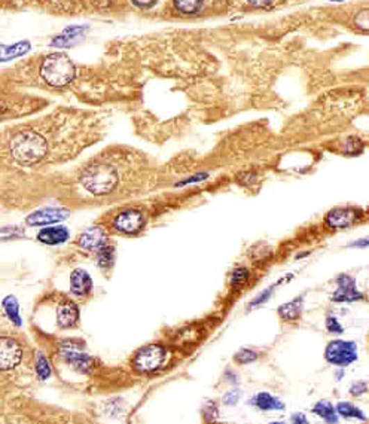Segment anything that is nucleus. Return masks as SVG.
I'll return each mask as SVG.
<instances>
[{"instance_id": "30", "label": "nucleus", "mask_w": 369, "mask_h": 424, "mask_svg": "<svg viewBox=\"0 0 369 424\" xmlns=\"http://www.w3.org/2000/svg\"><path fill=\"white\" fill-rule=\"evenodd\" d=\"M245 2L255 9H271L277 3V0H245Z\"/></svg>"}, {"instance_id": "36", "label": "nucleus", "mask_w": 369, "mask_h": 424, "mask_svg": "<svg viewBox=\"0 0 369 424\" xmlns=\"http://www.w3.org/2000/svg\"><path fill=\"white\" fill-rule=\"evenodd\" d=\"M133 3L139 8H149L156 3V0H133Z\"/></svg>"}, {"instance_id": "13", "label": "nucleus", "mask_w": 369, "mask_h": 424, "mask_svg": "<svg viewBox=\"0 0 369 424\" xmlns=\"http://www.w3.org/2000/svg\"><path fill=\"white\" fill-rule=\"evenodd\" d=\"M79 310L75 302L65 301L61 302L57 310V322L61 327H70L78 322Z\"/></svg>"}, {"instance_id": "23", "label": "nucleus", "mask_w": 369, "mask_h": 424, "mask_svg": "<svg viewBox=\"0 0 369 424\" xmlns=\"http://www.w3.org/2000/svg\"><path fill=\"white\" fill-rule=\"evenodd\" d=\"M5 314L8 316V319L17 326H21V316L18 310V302L15 300V296H6L2 302Z\"/></svg>"}, {"instance_id": "2", "label": "nucleus", "mask_w": 369, "mask_h": 424, "mask_svg": "<svg viewBox=\"0 0 369 424\" xmlns=\"http://www.w3.org/2000/svg\"><path fill=\"white\" fill-rule=\"evenodd\" d=\"M75 65L61 52L49 54L40 66V76L51 87H66L75 78Z\"/></svg>"}, {"instance_id": "19", "label": "nucleus", "mask_w": 369, "mask_h": 424, "mask_svg": "<svg viewBox=\"0 0 369 424\" xmlns=\"http://www.w3.org/2000/svg\"><path fill=\"white\" fill-rule=\"evenodd\" d=\"M352 24L359 33L369 35V6H362L356 10L352 18Z\"/></svg>"}, {"instance_id": "17", "label": "nucleus", "mask_w": 369, "mask_h": 424, "mask_svg": "<svg viewBox=\"0 0 369 424\" xmlns=\"http://www.w3.org/2000/svg\"><path fill=\"white\" fill-rule=\"evenodd\" d=\"M69 231L65 227H49L44 228L38 236V240L45 243V245H61L67 241Z\"/></svg>"}, {"instance_id": "32", "label": "nucleus", "mask_w": 369, "mask_h": 424, "mask_svg": "<svg viewBox=\"0 0 369 424\" xmlns=\"http://www.w3.org/2000/svg\"><path fill=\"white\" fill-rule=\"evenodd\" d=\"M203 416L206 417L207 421H213L219 416V411L215 407V404H212V402H208V404H206L204 408H203Z\"/></svg>"}, {"instance_id": "37", "label": "nucleus", "mask_w": 369, "mask_h": 424, "mask_svg": "<svg viewBox=\"0 0 369 424\" xmlns=\"http://www.w3.org/2000/svg\"><path fill=\"white\" fill-rule=\"evenodd\" d=\"M292 421L293 423H298V424H307L309 423V420L305 418L304 414H293L292 416Z\"/></svg>"}, {"instance_id": "1", "label": "nucleus", "mask_w": 369, "mask_h": 424, "mask_svg": "<svg viewBox=\"0 0 369 424\" xmlns=\"http://www.w3.org/2000/svg\"><path fill=\"white\" fill-rule=\"evenodd\" d=\"M9 151L18 164L33 165L47 155L48 143L39 133L23 130L10 137Z\"/></svg>"}, {"instance_id": "35", "label": "nucleus", "mask_w": 369, "mask_h": 424, "mask_svg": "<svg viewBox=\"0 0 369 424\" xmlns=\"http://www.w3.org/2000/svg\"><path fill=\"white\" fill-rule=\"evenodd\" d=\"M208 174L204 173V174H198V176H194V177H189L188 180H185V182H181L179 185H188V184H194V182H202V180H204Z\"/></svg>"}, {"instance_id": "38", "label": "nucleus", "mask_w": 369, "mask_h": 424, "mask_svg": "<svg viewBox=\"0 0 369 424\" xmlns=\"http://www.w3.org/2000/svg\"><path fill=\"white\" fill-rule=\"evenodd\" d=\"M331 2H335V3H341V2H345V0H331Z\"/></svg>"}, {"instance_id": "26", "label": "nucleus", "mask_w": 369, "mask_h": 424, "mask_svg": "<svg viewBox=\"0 0 369 424\" xmlns=\"http://www.w3.org/2000/svg\"><path fill=\"white\" fill-rule=\"evenodd\" d=\"M234 360L238 365H247V364H252V362H255V360H258V353L253 352V350H250V348H241L238 353H236Z\"/></svg>"}, {"instance_id": "18", "label": "nucleus", "mask_w": 369, "mask_h": 424, "mask_svg": "<svg viewBox=\"0 0 369 424\" xmlns=\"http://www.w3.org/2000/svg\"><path fill=\"white\" fill-rule=\"evenodd\" d=\"M313 412L326 423H338V411L328 400H320L313 407Z\"/></svg>"}, {"instance_id": "27", "label": "nucleus", "mask_w": 369, "mask_h": 424, "mask_svg": "<svg viewBox=\"0 0 369 424\" xmlns=\"http://www.w3.org/2000/svg\"><path fill=\"white\" fill-rule=\"evenodd\" d=\"M36 373L40 380H48L51 377V365L44 354H39L36 360Z\"/></svg>"}, {"instance_id": "25", "label": "nucleus", "mask_w": 369, "mask_h": 424, "mask_svg": "<svg viewBox=\"0 0 369 424\" xmlns=\"http://www.w3.org/2000/svg\"><path fill=\"white\" fill-rule=\"evenodd\" d=\"M97 258H99V265L101 268H109L113 265L115 261V250L110 246H104L97 252Z\"/></svg>"}, {"instance_id": "29", "label": "nucleus", "mask_w": 369, "mask_h": 424, "mask_svg": "<svg viewBox=\"0 0 369 424\" xmlns=\"http://www.w3.org/2000/svg\"><path fill=\"white\" fill-rule=\"evenodd\" d=\"M326 329H328L331 334H335V335H341L344 332L343 325L334 316H329L328 319H326Z\"/></svg>"}, {"instance_id": "7", "label": "nucleus", "mask_w": 369, "mask_h": 424, "mask_svg": "<svg viewBox=\"0 0 369 424\" xmlns=\"http://www.w3.org/2000/svg\"><path fill=\"white\" fill-rule=\"evenodd\" d=\"M332 302H357L365 300V295L357 289L356 279L349 274H340L336 277V291L332 293Z\"/></svg>"}, {"instance_id": "24", "label": "nucleus", "mask_w": 369, "mask_h": 424, "mask_svg": "<svg viewBox=\"0 0 369 424\" xmlns=\"http://www.w3.org/2000/svg\"><path fill=\"white\" fill-rule=\"evenodd\" d=\"M283 280H286V279H281V280H279L276 284H271L268 289H265V291H262L258 296H255V298L252 300V302L249 304V309H256V307H261L262 304H265L270 298H271V295H272V292L276 291V288L277 286L283 282Z\"/></svg>"}, {"instance_id": "10", "label": "nucleus", "mask_w": 369, "mask_h": 424, "mask_svg": "<svg viewBox=\"0 0 369 424\" xmlns=\"http://www.w3.org/2000/svg\"><path fill=\"white\" fill-rule=\"evenodd\" d=\"M145 225V219L140 211L125 210L113 219V228L122 234H136Z\"/></svg>"}, {"instance_id": "16", "label": "nucleus", "mask_w": 369, "mask_h": 424, "mask_svg": "<svg viewBox=\"0 0 369 424\" xmlns=\"http://www.w3.org/2000/svg\"><path fill=\"white\" fill-rule=\"evenodd\" d=\"M302 309H304L302 296H297L295 300L286 304H281L277 311L284 322H297L302 314Z\"/></svg>"}, {"instance_id": "9", "label": "nucleus", "mask_w": 369, "mask_h": 424, "mask_svg": "<svg viewBox=\"0 0 369 424\" xmlns=\"http://www.w3.org/2000/svg\"><path fill=\"white\" fill-rule=\"evenodd\" d=\"M69 218V210L61 209V207H47L33 211L28 215L27 224L31 227H44L51 224H58L65 219Z\"/></svg>"}, {"instance_id": "4", "label": "nucleus", "mask_w": 369, "mask_h": 424, "mask_svg": "<svg viewBox=\"0 0 369 424\" xmlns=\"http://www.w3.org/2000/svg\"><path fill=\"white\" fill-rule=\"evenodd\" d=\"M325 357L331 365L335 366H349L359 359L357 345L353 341H344V339H334L325 350Z\"/></svg>"}, {"instance_id": "31", "label": "nucleus", "mask_w": 369, "mask_h": 424, "mask_svg": "<svg viewBox=\"0 0 369 424\" xmlns=\"http://www.w3.org/2000/svg\"><path fill=\"white\" fill-rule=\"evenodd\" d=\"M349 391H350L352 396L359 398V396L365 395L366 391H368V384L365 383V381H354V383L350 386Z\"/></svg>"}, {"instance_id": "11", "label": "nucleus", "mask_w": 369, "mask_h": 424, "mask_svg": "<svg viewBox=\"0 0 369 424\" xmlns=\"http://www.w3.org/2000/svg\"><path fill=\"white\" fill-rule=\"evenodd\" d=\"M78 243H79V246L83 249L99 252L101 247L108 246V234L100 227H91L83 232H81Z\"/></svg>"}, {"instance_id": "6", "label": "nucleus", "mask_w": 369, "mask_h": 424, "mask_svg": "<svg viewBox=\"0 0 369 424\" xmlns=\"http://www.w3.org/2000/svg\"><path fill=\"white\" fill-rule=\"evenodd\" d=\"M363 218L362 210L356 207H336L328 211L325 218V224L332 229L350 228Z\"/></svg>"}, {"instance_id": "20", "label": "nucleus", "mask_w": 369, "mask_h": 424, "mask_svg": "<svg viewBox=\"0 0 369 424\" xmlns=\"http://www.w3.org/2000/svg\"><path fill=\"white\" fill-rule=\"evenodd\" d=\"M336 411H338V416L340 417L368 421L365 412L361 408H357L356 405L350 404V402H340V404L336 405Z\"/></svg>"}, {"instance_id": "22", "label": "nucleus", "mask_w": 369, "mask_h": 424, "mask_svg": "<svg viewBox=\"0 0 369 424\" xmlns=\"http://www.w3.org/2000/svg\"><path fill=\"white\" fill-rule=\"evenodd\" d=\"M204 0H173L174 8L183 15H195L203 8Z\"/></svg>"}, {"instance_id": "8", "label": "nucleus", "mask_w": 369, "mask_h": 424, "mask_svg": "<svg viewBox=\"0 0 369 424\" xmlns=\"http://www.w3.org/2000/svg\"><path fill=\"white\" fill-rule=\"evenodd\" d=\"M23 357V348L13 338L2 336L0 339V366L3 370L14 369Z\"/></svg>"}, {"instance_id": "21", "label": "nucleus", "mask_w": 369, "mask_h": 424, "mask_svg": "<svg viewBox=\"0 0 369 424\" xmlns=\"http://www.w3.org/2000/svg\"><path fill=\"white\" fill-rule=\"evenodd\" d=\"M365 151V142L357 136L347 137L343 145V154L349 156H359Z\"/></svg>"}, {"instance_id": "34", "label": "nucleus", "mask_w": 369, "mask_h": 424, "mask_svg": "<svg viewBox=\"0 0 369 424\" xmlns=\"http://www.w3.org/2000/svg\"><path fill=\"white\" fill-rule=\"evenodd\" d=\"M350 247H356V249L369 247V237H363V238H359V240L350 243Z\"/></svg>"}, {"instance_id": "15", "label": "nucleus", "mask_w": 369, "mask_h": 424, "mask_svg": "<svg viewBox=\"0 0 369 424\" xmlns=\"http://www.w3.org/2000/svg\"><path fill=\"white\" fill-rule=\"evenodd\" d=\"M61 354H63V357L67 360L69 365L75 368L76 370H79V373H85L87 369H90L91 360L85 353H82L81 350L72 348V347H65V348H63Z\"/></svg>"}, {"instance_id": "5", "label": "nucleus", "mask_w": 369, "mask_h": 424, "mask_svg": "<svg viewBox=\"0 0 369 424\" xmlns=\"http://www.w3.org/2000/svg\"><path fill=\"white\" fill-rule=\"evenodd\" d=\"M165 360V350L161 345H147L137 352L133 359V366L139 373H154Z\"/></svg>"}, {"instance_id": "3", "label": "nucleus", "mask_w": 369, "mask_h": 424, "mask_svg": "<svg viewBox=\"0 0 369 424\" xmlns=\"http://www.w3.org/2000/svg\"><path fill=\"white\" fill-rule=\"evenodd\" d=\"M118 172L109 164L90 165L81 176V184L94 195H106L118 184Z\"/></svg>"}, {"instance_id": "28", "label": "nucleus", "mask_w": 369, "mask_h": 424, "mask_svg": "<svg viewBox=\"0 0 369 424\" xmlns=\"http://www.w3.org/2000/svg\"><path fill=\"white\" fill-rule=\"evenodd\" d=\"M247 279H249V270L245 268V267H238L233 272H231L229 282H231V284L234 286V288H238V286L245 284L247 282Z\"/></svg>"}, {"instance_id": "12", "label": "nucleus", "mask_w": 369, "mask_h": 424, "mask_svg": "<svg viewBox=\"0 0 369 424\" xmlns=\"http://www.w3.org/2000/svg\"><path fill=\"white\" fill-rule=\"evenodd\" d=\"M92 288V280L85 270H75L70 275V291L76 296H85Z\"/></svg>"}, {"instance_id": "14", "label": "nucleus", "mask_w": 369, "mask_h": 424, "mask_svg": "<svg viewBox=\"0 0 369 424\" xmlns=\"http://www.w3.org/2000/svg\"><path fill=\"white\" fill-rule=\"evenodd\" d=\"M250 405L256 407L262 411H283L284 409L283 402L279 398L268 393V391H259V393H256L250 399Z\"/></svg>"}, {"instance_id": "33", "label": "nucleus", "mask_w": 369, "mask_h": 424, "mask_svg": "<svg viewBox=\"0 0 369 424\" xmlns=\"http://www.w3.org/2000/svg\"><path fill=\"white\" fill-rule=\"evenodd\" d=\"M238 399H240V391H237V390L229 391V393H227V396L224 398V404L225 405H236Z\"/></svg>"}]
</instances>
